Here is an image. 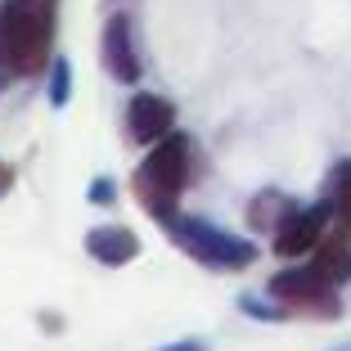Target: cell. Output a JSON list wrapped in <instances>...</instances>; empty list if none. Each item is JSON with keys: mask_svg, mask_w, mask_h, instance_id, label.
<instances>
[{"mask_svg": "<svg viewBox=\"0 0 351 351\" xmlns=\"http://www.w3.org/2000/svg\"><path fill=\"white\" fill-rule=\"evenodd\" d=\"M194 176H198V145L185 131H171L131 171V194L145 217L167 226V221L180 217V194L194 185Z\"/></svg>", "mask_w": 351, "mask_h": 351, "instance_id": "1", "label": "cell"}, {"mask_svg": "<svg viewBox=\"0 0 351 351\" xmlns=\"http://www.w3.org/2000/svg\"><path fill=\"white\" fill-rule=\"evenodd\" d=\"M59 0H0V54L14 77H41L54 63Z\"/></svg>", "mask_w": 351, "mask_h": 351, "instance_id": "2", "label": "cell"}, {"mask_svg": "<svg viewBox=\"0 0 351 351\" xmlns=\"http://www.w3.org/2000/svg\"><path fill=\"white\" fill-rule=\"evenodd\" d=\"M162 230L189 261H198V266H207V270H248V266H257V257H261V248L252 239L230 234V230H221L217 221H207V217H185V212H180V217L167 221Z\"/></svg>", "mask_w": 351, "mask_h": 351, "instance_id": "3", "label": "cell"}, {"mask_svg": "<svg viewBox=\"0 0 351 351\" xmlns=\"http://www.w3.org/2000/svg\"><path fill=\"white\" fill-rule=\"evenodd\" d=\"M266 298L279 302L289 320H320V324L342 320L338 289H333L324 275H315L311 266L275 270V275H270V284H266Z\"/></svg>", "mask_w": 351, "mask_h": 351, "instance_id": "4", "label": "cell"}, {"mask_svg": "<svg viewBox=\"0 0 351 351\" xmlns=\"http://www.w3.org/2000/svg\"><path fill=\"white\" fill-rule=\"evenodd\" d=\"M99 59H104V73L113 77L122 86H135L140 73H145V63H140V45H135V23L131 14H108L104 23V36H99Z\"/></svg>", "mask_w": 351, "mask_h": 351, "instance_id": "5", "label": "cell"}, {"mask_svg": "<svg viewBox=\"0 0 351 351\" xmlns=\"http://www.w3.org/2000/svg\"><path fill=\"white\" fill-rule=\"evenodd\" d=\"M329 203H315V207H298V212H289V221L270 234V248H275V257L284 261H298V257H311L315 252V243H320L324 234H329Z\"/></svg>", "mask_w": 351, "mask_h": 351, "instance_id": "6", "label": "cell"}, {"mask_svg": "<svg viewBox=\"0 0 351 351\" xmlns=\"http://www.w3.org/2000/svg\"><path fill=\"white\" fill-rule=\"evenodd\" d=\"M171 131H176V104L167 95H154V90L131 95V104H126V140L131 145L154 149Z\"/></svg>", "mask_w": 351, "mask_h": 351, "instance_id": "7", "label": "cell"}, {"mask_svg": "<svg viewBox=\"0 0 351 351\" xmlns=\"http://www.w3.org/2000/svg\"><path fill=\"white\" fill-rule=\"evenodd\" d=\"M86 257L108 270L131 266L140 257V234L131 226H95V230H86Z\"/></svg>", "mask_w": 351, "mask_h": 351, "instance_id": "8", "label": "cell"}, {"mask_svg": "<svg viewBox=\"0 0 351 351\" xmlns=\"http://www.w3.org/2000/svg\"><path fill=\"white\" fill-rule=\"evenodd\" d=\"M315 275H324L333 284V289H342V284H351V234L347 230H338L333 226L329 234L315 243V252H311V261H306Z\"/></svg>", "mask_w": 351, "mask_h": 351, "instance_id": "9", "label": "cell"}, {"mask_svg": "<svg viewBox=\"0 0 351 351\" xmlns=\"http://www.w3.org/2000/svg\"><path fill=\"white\" fill-rule=\"evenodd\" d=\"M289 212H298V203H293L289 194H279V189H261V194H252L248 203V230L252 234H275L284 221H289Z\"/></svg>", "mask_w": 351, "mask_h": 351, "instance_id": "10", "label": "cell"}, {"mask_svg": "<svg viewBox=\"0 0 351 351\" xmlns=\"http://www.w3.org/2000/svg\"><path fill=\"white\" fill-rule=\"evenodd\" d=\"M324 203H329V212H333V226L351 234V158L333 162L329 180H324Z\"/></svg>", "mask_w": 351, "mask_h": 351, "instance_id": "11", "label": "cell"}, {"mask_svg": "<svg viewBox=\"0 0 351 351\" xmlns=\"http://www.w3.org/2000/svg\"><path fill=\"white\" fill-rule=\"evenodd\" d=\"M45 99H50V108H68V99H73V63L63 54H54L50 73H45Z\"/></svg>", "mask_w": 351, "mask_h": 351, "instance_id": "12", "label": "cell"}, {"mask_svg": "<svg viewBox=\"0 0 351 351\" xmlns=\"http://www.w3.org/2000/svg\"><path fill=\"white\" fill-rule=\"evenodd\" d=\"M239 311H243V315H252V320H266V324H279V320H289L279 302L270 306V302H261L257 293H243V298H239Z\"/></svg>", "mask_w": 351, "mask_h": 351, "instance_id": "13", "label": "cell"}, {"mask_svg": "<svg viewBox=\"0 0 351 351\" xmlns=\"http://www.w3.org/2000/svg\"><path fill=\"white\" fill-rule=\"evenodd\" d=\"M86 198H90L95 207H113L117 203V180L113 176H95L90 189H86Z\"/></svg>", "mask_w": 351, "mask_h": 351, "instance_id": "14", "label": "cell"}, {"mask_svg": "<svg viewBox=\"0 0 351 351\" xmlns=\"http://www.w3.org/2000/svg\"><path fill=\"white\" fill-rule=\"evenodd\" d=\"M162 351H207V342L203 338H180V342H171V347H162Z\"/></svg>", "mask_w": 351, "mask_h": 351, "instance_id": "15", "label": "cell"}, {"mask_svg": "<svg viewBox=\"0 0 351 351\" xmlns=\"http://www.w3.org/2000/svg\"><path fill=\"white\" fill-rule=\"evenodd\" d=\"M10 189H14V167H10V162H0V198L10 194Z\"/></svg>", "mask_w": 351, "mask_h": 351, "instance_id": "16", "label": "cell"}, {"mask_svg": "<svg viewBox=\"0 0 351 351\" xmlns=\"http://www.w3.org/2000/svg\"><path fill=\"white\" fill-rule=\"evenodd\" d=\"M333 351H351V342H342V347H333Z\"/></svg>", "mask_w": 351, "mask_h": 351, "instance_id": "17", "label": "cell"}]
</instances>
